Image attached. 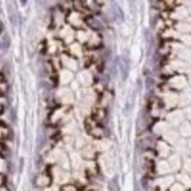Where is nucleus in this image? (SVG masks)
I'll list each match as a JSON object with an SVG mask.
<instances>
[{
    "label": "nucleus",
    "instance_id": "4",
    "mask_svg": "<svg viewBox=\"0 0 191 191\" xmlns=\"http://www.w3.org/2000/svg\"><path fill=\"white\" fill-rule=\"evenodd\" d=\"M141 185H143V189H144V190H146V189L149 188V181H148L146 177H143V178H141Z\"/></svg>",
    "mask_w": 191,
    "mask_h": 191
},
{
    "label": "nucleus",
    "instance_id": "1",
    "mask_svg": "<svg viewBox=\"0 0 191 191\" xmlns=\"http://www.w3.org/2000/svg\"><path fill=\"white\" fill-rule=\"evenodd\" d=\"M119 68H120V75H122V79L126 80L127 77H129V71H130V60L126 56H122L120 61H119Z\"/></svg>",
    "mask_w": 191,
    "mask_h": 191
},
{
    "label": "nucleus",
    "instance_id": "2",
    "mask_svg": "<svg viewBox=\"0 0 191 191\" xmlns=\"http://www.w3.org/2000/svg\"><path fill=\"white\" fill-rule=\"evenodd\" d=\"M108 191H119L118 177H117V176H115V177L108 182Z\"/></svg>",
    "mask_w": 191,
    "mask_h": 191
},
{
    "label": "nucleus",
    "instance_id": "5",
    "mask_svg": "<svg viewBox=\"0 0 191 191\" xmlns=\"http://www.w3.org/2000/svg\"><path fill=\"white\" fill-rule=\"evenodd\" d=\"M0 126H5V127H6V124H5L4 122H1V120H0Z\"/></svg>",
    "mask_w": 191,
    "mask_h": 191
},
{
    "label": "nucleus",
    "instance_id": "3",
    "mask_svg": "<svg viewBox=\"0 0 191 191\" xmlns=\"http://www.w3.org/2000/svg\"><path fill=\"white\" fill-rule=\"evenodd\" d=\"M153 85H155V79L151 78V77H148L146 80H145V87H146L148 90H150V89H152Z\"/></svg>",
    "mask_w": 191,
    "mask_h": 191
}]
</instances>
